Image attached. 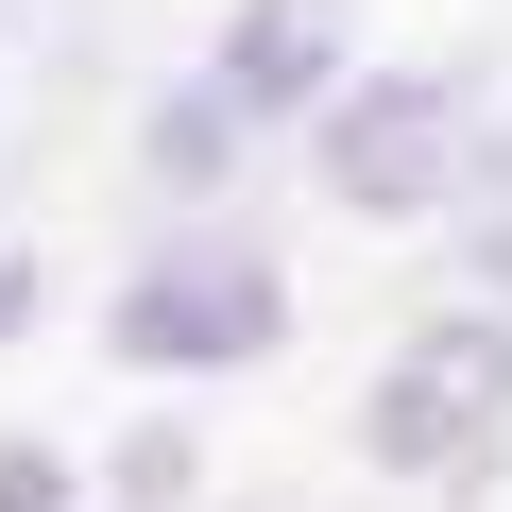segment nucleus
I'll use <instances>...</instances> for the list:
<instances>
[{
  "mask_svg": "<svg viewBox=\"0 0 512 512\" xmlns=\"http://www.w3.org/2000/svg\"><path fill=\"white\" fill-rule=\"evenodd\" d=\"M274 325H291V291H274V256H239V239H188V256H154L120 291V359L137 376H222Z\"/></svg>",
  "mask_w": 512,
  "mask_h": 512,
  "instance_id": "nucleus-1",
  "label": "nucleus"
},
{
  "mask_svg": "<svg viewBox=\"0 0 512 512\" xmlns=\"http://www.w3.org/2000/svg\"><path fill=\"white\" fill-rule=\"evenodd\" d=\"M495 410H512V325H427V342L376 376L359 444H376L393 478H461V461L495 444Z\"/></svg>",
  "mask_w": 512,
  "mask_h": 512,
  "instance_id": "nucleus-2",
  "label": "nucleus"
},
{
  "mask_svg": "<svg viewBox=\"0 0 512 512\" xmlns=\"http://www.w3.org/2000/svg\"><path fill=\"white\" fill-rule=\"evenodd\" d=\"M461 171H478L461 86L393 69V86H342V103H325V188H342V205H444Z\"/></svg>",
  "mask_w": 512,
  "mask_h": 512,
  "instance_id": "nucleus-3",
  "label": "nucleus"
},
{
  "mask_svg": "<svg viewBox=\"0 0 512 512\" xmlns=\"http://www.w3.org/2000/svg\"><path fill=\"white\" fill-rule=\"evenodd\" d=\"M325 69H342V0H239V35H222V103L239 120H274V103H325Z\"/></svg>",
  "mask_w": 512,
  "mask_h": 512,
  "instance_id": "nucleus-4",
  "label": "nucleus"
},
{
  "mask_svg": "<svg viewBox=\"0 0 512 512\" xmlns=\"http://www.w3.org/2000/svg\"><path fill=\"white\" fill-rule=\"evenodd\" d=\"M239 137H256V120H239L222 86H171V103H154V171H171V188H205V171H239Z\"/></svg>",
  "mask_w": 512,
  "mask_h": 512,
  "instance_id": "nucleus-5",
  "label": "nucleus"
},
{
  "mask_svg": "<svg viewBox=\"0 0 512 512\" xmlns=\"http://www.w3.org/2000/svg\"><path fill=\"white\" fill-rule=\"evenodd\" d=\"M0 512H69V478L52 461H0Z\"/></svg>",
  "mask_w": 512,
  "mask_h": 512,
  "instance_id": "nucleus-6",
  "label": "nucleus"
},
{
  "mask_svg": "<svg viewBox=\"0 0 512 512\" xmlns=\"http://www.w3.org/2000/svg\"><path fill=\"white\" fill-rule=\"evenodd\" d=\"M0 325H18V256H0Z\"/></svg>",
  "mask_w": 512,
  "mask_h": 512,
  "instance_id": "nucleus-7",
  "label": "nucleus"
}]
</instances>
